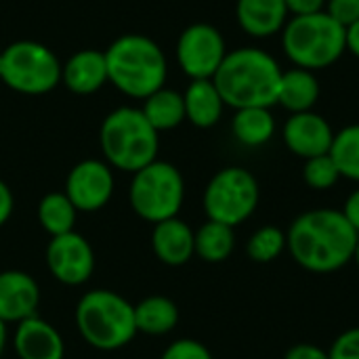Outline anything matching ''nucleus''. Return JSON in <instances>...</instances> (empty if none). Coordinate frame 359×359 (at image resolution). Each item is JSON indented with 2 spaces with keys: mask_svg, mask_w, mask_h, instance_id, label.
Returning a JSON list of instances; mask_svg holds the SVG:
<instances>
[{
  "mask_svg": "<svg viewBox=\"0 0 359 359\" xmlns=\"http://www.w3.org/2000/svg\"><path fill=\"white\" fill-rule=\"evenodd\" d=\"M359 233L337 208L299 215L286 231V250L311 273H332L353 261Z\"/></svg>",
  "mask_w": 359,
  "mask_h": 359,
  "instance_id": "obj_1",
  "label": "nucleus"
},
{
  "mask_svg": "<svg viewBox=\"0 0 359 359\" xmlns=\"http://www.w3.org/2000/svg\"><path fill=\"white\" fill-rule=\"evenodd\" d=\"M282 72L271 53L259 46H240L227 50L212 82L225 105L233 109L273 107L278 103Z\"/></svg>",
  "mask_w": 359,
  "mask_h": 359,
  "instance_id": "obj_2",
  "label": "nucleus"
},
{
  "mask_svg": "<svg viewBox=\"0 0 359 359\" xmlns=\"http://www.w3.org/2000/svg\"><path fill=\"white\" fill-rule=\"evenodd\" d=\"M107 80L126 97L147 99L160 90L168 76L160 44L143 34H124L105 50Z\"/></svg>",
  "mask_w": 359,
  "mask_h": 359,
  "instance_id": "obj_3",
  "label": "nucleus"
},
{
  "mask_svg": "<svg viewBox=\"0 0 359 359\" xmlns=\"http://www.w3.org/2000/svg\"><path fill=\"white\" fill-rule=\"evenodd\" d=\"M74 322L84 343L97 351H118L139 334L135 305L107 288L84 292L76 305Z\"/></svg>",
  "mask_w": 359,
  "mask_h": 359,
  "instance_id": "obj_4",
  "label": "nucleus"
},
{
  "mask_svg": "<svg viewBox=\"0 0 359 359\" xmlns=\"http://www.w3.org/2000/svg\"><path fill=\"white\" fill-rule=\"evenodd\" d=\"M105 162L122 172H137L158 160L160 133L147 122L141 107H118L105 116L99 130Z\"/></svg>",
  "mask_w": 359,
  "mask_h": 359,
  "instance_id": "obj_5",
  "label": "nucleus"
},
{
  "mask_svg": "<svg viewBox=\"0 0 359 359\" xmlns=\"http://www.w3.org/2000/svg\"><path fill=\"white\" fill-rule=\"evenodd\" d=\"M282 48L294 67L320 72L345 55L347 29L326 11L290 17L282 29Z\"/></svg>",
  "mask_w": 359,
  "mask_h": 359,
  "instance_id": "obj_6",
  "label": "nucleus"
},
{
  "mask_svg": "<svg viewBox=\"0 0 359 359\" xmlns=\"http://www.w3.org/2000/svg\"><path fill=\"white\" fill-rule=\"evenodd\" d=\"M185 200V181L181 170L164 160H154L141 170L133 172L128 185V202L133 212L156 225L175 219Z\"/></svg>",
  "mask_w": 359,
  "mask_h": 359,
  "instance_id": "obj_7",
  "label": "nucleus"
},
{
  "mask_svg": "<svg viewBox=\"0 0 359 359\" xmlns=\"http://www.w3.org/2000/svg\"><path fill=\"white\" fill-rule=\"evenodd\" d=\"M0 80L15 93L44 95L61 82V63L46 44L17 40L2 50Z\"/></svg>",
  "mask_w": 359,
  "mask_h": 359,
  "instance_id": "obj_8",
  "label": "nucleus"
},
{
  "mask_svg": "<svg viewBox=\"0 0 359 359\" xmlns=\"http://www.w3.org/2000/svg\"><path fill=\"white\" fill-rule=\"evenodd\" d=\"M259 200L261 187L257 177L242 166H227L208 181L202 206L208 221L238 227L255 215Z\"/></svg>",
  "mask_w": 359,
  "mask_h": 359,
  "instance_id": "obj_9",
  "label": "nucleus"
},
{
  "mask_svg": "<svg viewBox=\"0 0 359 359\" xmlns=\"http://www.w3.org/2000/svg\"><path fill=\"white\" fill-rule=\"evenodd\" d=\"M225 55V38L210 23H191L177 40V63L191 80H212Z\"/></svg>",
  "mask_w": 359,
  "mask_h": 359,
  "instance_id": "obj_10",
  "label": "nucleus"
},
{
  "mask_svg": "<svg viewBox=\"0 0 359 359\" xmlns=\"http://www.w3.org/2000/svg\"><path fill=\"white\" fill-rule=\"evenodd\" d=\"M114 172L105 160L88 158L78 162L67 179L63 194L76 206L78 212H99L114 196Z\"/></svg>",
  "mask_w": 359,
  "mask_h": 359,
  "instance_id": "obj_11",
  "label": "nucleus"
},
{
  "mask_svg": "<svg viewBox=\"0 0 359 359\" xmlns=\"http://www.w3.org/2000/svg\"><path fill=\"white\" fill-rule=\"evenodd\" d=\"M46 267L63 286H82L95 271V250L90 242L76 231L50 238L46 246Z\"/></svg>",
  "mask_w": 359,
  "mask_h": 359,
  "instance_id": "obj_12",
  "label": "nucleus"
},
{
  "mask_svg": "<svg viewBox=\"0 0 359 359\" xmlns=\"http://www.w3.org/2000/svg\"><path fill=\"white\" fill-rule=\"evenodd\" d=\"M282 139L284 145L299 158H316L330 154L332 141H334V130L330 122L311 111H301V114H290L282 128Z\"/></svg>",
  "mask_w": 359,
  "mask_h": 359,
  "instance_id": "obj_13",
  "label": "nucleus"
},
{
  "mask_svg": "<svg viewBox=\"0 0 359 359\" xmlns=\"http://www.w3.org/2000/svg\"><path fill=\"white\" fill-rule=\"evenodd\" d=\"M40 305L38 282L19 269L0 271V320L8 324H19L36 316Z\"/></svg>",
  "mask_w": 359,
  "mask_h": 359,
  "instance_id": "obj_14",
  "label": "nucleus"
},
{
  "mask_svg": "<svg viewBox=\"0 0 359 359\" xmlns=\"http://www.w3.org/2000/svg\"><path fill=\"white\" fill-rule=\"evenodd\" d=\"M13 349L19 359H63L65 343L61 332L46 320L34 316L15 326Z\"/></svg>",
  "mask_w": 359,
  "mask_h": 359,
  "instance_id": "obj_15",
  "label": "nucleus"
},
{
  "mask_svg": "<svg viewBox=\"0 0 359 359\" xmlns=\"http://www.w3.org/2000/svg\"><path fill=\"white\" fill-rule=\"evenodd\" d=\"M238 25L252 38H271L282 34L290 19L286 0H236Z\"/></svg>",
  "mask_w": 359,
  "mask_h": 359,
  "instance_id": "obj_16",
  "label": "nucleus"
},
{
  "mask_svg": "<svg viewBox=\"0 0 359 359\" xmlns=\"http://www.w3.org/2000/svg\"><path fill=\"white\" fill-rule=\"evenodd\" d=\"M194 236H196V231L179 217L166 219V221L154 225L151 250L160 263H164L168 267H181V265L189 263L191 257L196 255Z\"/></svg>",
  "mask_w": 359,
  "mask_h": 359,
  "instance_id": "obj_17",
  "label": "nucleus"
},
{
  "mask_svg": "<svg viewBox=\"0 0 359 359\" xmlns=\"http://www.w3.org/2000/svg\"><path fill=\"white\" fill-rule=\"evenodd\" d=\"M61 82L76 95H93L107 80L105 53L97 48H82L61 63Z\"/></svg>",
  "mask_w": 359,
  "mask_h": 359,
  "instance_id": "obj_18",
  "label": "nucleus"
},
{
  "mask_svg": "<svg viewBox=\"0 0 359 359\" xmlns=\"http://www.w3.org/2000/svg\"><path fill=\"white\" fill-rule=\"evenodd\" d=\"M185 120L198 128H212L225 109V101L212 80H191L183 93Z\"/></svg>",
  "mask_w": 359,
  "mask_h": 359,
  "instance_id": "obj_19",
  "label": "nucleus"
},
{
  "mask_svg": "<svg viewBox=\"0 0 359 359\" xmlns=\"http://www.w3.org/2000/svg\"><path fill=\"white\" fill-rule=\"evenodd\" d=\"M320 99V82L316 72L292 67L282 72L280 88H278V103L288 109L290 114L311 111Z\"/></svg>",
  "mask_w": 359,
  "mask_h": 359,
  "instance_id": "obj_20",
  "label": "nucleus"
},
{
  "mask_svg": "<svg viewBox=\"0 0 359 359\" xmlns=\"http://www.w3.org/2000/svg\"><path fill=\"white\" fill-rule=\"evenodd\" d=\"M135 324L137 332L149 337H164L177 328L179 307L175 305V301L162 294L145 297L135 305Z\"/></svg>",
  "mask_w": 359,
  "mask_h": 359,
  "instance_id": "obj_21",
  "label": "nucleus"
},
{
  "mask_svg": "<svg viewBox=\"0 0 359 359\" xmlns=\"http://www.w3.org/2000/svg\"><path fill=\"white\" fill-rule=\"evenodd\" d=\"M231 133L244 147H263L276 135V118L271 107H244L236 109Z\"/></svg>",
  "mask_w": 359,
  "mask_h": 359,
  "instance_id": "obj_22",
  "label": "nucleus"
},
{
  "mask_svg": "<svg viewBox=\"0 0 359 359\" xmlns=\"http://www.w3.org/2000/svg\"><path fill=\"white\" fill-rule=\"evenodd\" d=\"M141 111L158 133L172 130L179 124H183V120H185L183 93L162 86L160 90H156L154 95L143 99Z\"/></svg>",
  "mask_w": 359,
  "mask_h": 359,
  "instance_id": "obj_23",
  "label": "nucleus"
},
{
  "mask_svg": "<svg viewBox=\"0 0 359 359\" xmlns=\"http://www.w3.org/2000/svg\"><path fill=\"white\" fill-rule=\"evenodd\" d=\"M194 246H196V255L204 263H223L231 257L236 248L233 227L217 223V221H206L196 231Z\"/></svg>",
  "mask_w": 359,
  "mask_h": 359,
  "instance_id": "obj_24",
  "label": "nucleus"
},
{
  "mask_svg": "<svg viewBox=\"0 0 359 359\" xmlns=\"http://www.w3.org/2000/svg\"><path fill=\"white\" fill-rule=\"evenodd\" d=\"M76 217L78 210L63 191H50L38 204V223L50 238L74 231Z\"/></svg>",
  "mask_w": 359,
  "mask_h": 359,
  "instance_id": "obj_25",
  "label": "nucleus"
},
{
  "mask_svg": "<svg viewBox=\"0 0 359 359\" xmlns=\"http://www.w3.org/2000/svg\"><path fill=\"white\" fill-rule=\"evenodd\" d=\"M330 156L341 170V177L359 183V124H349L334 133Z\"/></svg>",
  "mask_w": 359,
  "mask_h": 359,
  "instance_id": "obj_26",
  "label": "nucleus"
},
{
  "mask_svg": "<svg viewBox=\"0 0 359 359\" xmlns=\"http://www.w3.org/2000/svg\"><path fill=\"white\" fill-rule=\"evenodd\" d=\"M284 250H286V231H282L276 225L259 227L246 244L248 259L255 263H263V265L273 263Z\"/></svg>",
  "mask_w": 359,
  "mask_h": 359,
  "instance_id": "obj_27",
  "label": "nucleus"
},
{
  "mask_svg": "<svg viewBox=\"0 0 359 359\" xmlns=\"http://www.w3.org/2000/svg\"><path fill=\"white\" fill-rule=\"evenodd\" d=\"M341 177V170L339 166L334 164L332 156L330 154H324V156H316V158H309L305 160V166H303V181L311 187V189H330L339 183Z\"/></svg>",
  "mask_w": 359,
  "mask_h": 359,
  "instance_id": "obj_28",
  "label": "nucleus"
},
{
  "mask_svg": "<svg viewBox=\"0 0 359 359\" xmlns=\"http://www.w3.org/2000/svg\"><path fill=\"white\" fill-rule=\"evenodd\" d=\"M160 359H212L210 349L194 339H179L170 343Z\"/></svg>",
  "mask_w": 359,
  "mask_h": 359,
  "instance_id": "obj_29",
  "label": "nucleus"
},
{
  "mask_svg": "<svg viewBox=\"0 0 359 359\" xmlns=\"http://www.w3.org/2000/svg\"><path fill=\"white\" fill-rule=\"evenodd\" d=\"M328 355L330 359H359V326L339 334Z\"/></svg>",
  "mask_w": 359,
  "mask_h": 359,
  "instance_id": "obj_30",
  "label": "nucleus"
},
{
  "mask_svg": "<svg viewBox=\"0 0 359 359\" xmlns=\"http://www.w3.org/2000/svg\"><path fill=\"white\" fill-rule=\"evenodd\" d=\"M326 13L347 29L359 21V0H326Z\"/></svg>",
  "mask_w": 359,
  "mask_h": 359,
  "instance_id": "obj_31",
  "label": "nucleus"
},
{
  "mask_svg": "<svg viewBox=\"0 0 359 359\" xmlns=\"http://www.w3.org/2000/svg\"><path fill=\"white\" fill-rule=\"evenodd\" d=\"M284 359H330V355L326 349H322L313 343H299L288 349Z\"/></svg>",
  "mask_w": 359,
  "mask_h": 359,
  "instance_id": "obj_32",
  "label": "nucleus"
},
{
  "mask_svg": "<svg viewBox=\"0 0 359 359\" xmlns=\"http://www.w3.org/2000/svg\"><path fill=\"white\" fill-rule=\"evenodd\" d=\"M290 17H303L326 11V0H286Z\"/></svg>",
  "mask_w": 359,
  "mask_h": 359,
  "instance_id": "obj_33",
  "label": "nucleus"
},
{
  "mask_svg": "<svg viewBox=\"0 0 359 359\" xmlns=\"http://www.w3.org/2000/svg\"><path fill=\"white\" fill-rule=\"evenodd\" d=\"M13 210H15V196L11 187L0 179V227L8 223V219L13 217Z\"/></svg>",
  "mask_w": 359,
  "mask_h": 359,
  "instance_id": "obj_34",
  "label": "nucleus"
},
{
  "mask_svg": "<svg viewBox=\"0 0 359 359\" xmlns=\"http://www.w3.org/2000/svg\"><path fill=\"white\" fill-rule=\"evenodd\" d=\"M343 215H345V219L351 223V227L359 233V187L355 191H351L349 198L345 200Z\"/></svg>",
  "mask_w": 359,
  "mask_h": 359,
  "instance_id": "obj_35",
  "label": "nucleus"
},
{
  "mask_svg": "<svg viewBox=\"0 0 359 359\" xmlns=\"http://www.w3.org/2000/svg\"><path fill=\"white\" fill-rule=\"evenodd\" d=\"M347 50L359 59V21L347 27Z\"/></svg>",
  "mask_w": 359,
  "mask_h": 359,
  "instance_id": "obj_36",
  "label": "nucleus"
},
{
  "mask_svg": "<svg viewBox=\"0 0 359 359\" xmlns=\"http://www.w3.org/2000/svg\"><path fill=\"white\" fill-rule=\"evenodd\" d=\"M6 343H8V330H6V324L0 320V358L6 349Z\"/></svg>",
  "mask_w": 359,
  "mask_h": 359,
  "instance_id": "obj_37",
  "label": "nucleus"
},
{
  "mask_svg": "<svg viewBox=\"0 0 359 359\" xmlns=\"http://www.w3.org/2000/svg\"><path fill=\"white\" fill-rule=\"evenodd\" d=\"M353 261L358 263V267H359V238H358V246H355V255H353Z\"/></svg>",
  "mask_w": 359,
  "mask_h": 359,
  "instance_id": "obj_38",
  "label": "nucleus"
},
{
  "mask_svg": "<svg viewBox=\"0 0 359 359\" xmlns=\"http://www.w3.org/2000/svg\"><path fill=\"white\" fill-rule=\"evenodd\" d=\"M0 65H2V50H0Z\"/></svg>",
  "mask_w": 359,
  "mask_h": 359,
  "instance_id": "obj_39",
  "label": "nucleus"
}]
</instances>
